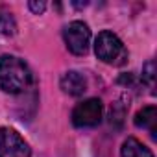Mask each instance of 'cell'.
<instances>
[{"label":"cell","instance_id":"cell-11","mask_svg":"<svg viewBox=\"0 0 157 157\" xmlns=\"http://www.w3.org/2000/svg\"><path fill=\"white\" fill-rule=\"evenodd\" d=\"M142 82H146L150 87H153V61H148L142 70Z\"/></svg>","mask_w":157,"mask_h":157},{"label":"cell","instance_id":"cell-3","mask_svg":"<svg viewBox=\"0 0 157 157\" xmlns=\"http://www.w3.org/2000/svg\"><path fill=\"white\" fill-rule=\"evenodd\" d=\"M104 105L100 98H87L80 102L72 111V124L76 128H94L100 124Z\"/></svg>","mask_w":157,"mask_h":157},{"label":"cell","instance_id":"cell-12","mask_svg":"<svg viewBox=\"0 0 157 157\" xmlns=\"http://www.w3.org/2000/svg\"><path fill=\"white\" fill-rule=\"evenodd\" d=\"M28 8H30L35 15H39V13H43V11H44L46 4H44V2H30V4H28Z\"/></svg>","mask_w":157,"mask_h":157},{"label":"cell","instance_id":"cell-9","mask_svg":"<svg viewBox=\"0 0 157 157\" xmlns=\"http://www.w3.org/2000/svg\"><path fill=\"white\" fill-rule=\"evenodd\" d=\"M17 30V24H15V19L10 11H0V32L4 35H13Z\"/></svg>","mask_w":157,"mask_h":157},{"label":"cell","instance_id":"cell-4","mask_svg":"<svg viewBox=\"0 0 157 157\" xmlns=\"http://www.w3.org/2000/svg\"><path fill=\"white\" fill-rule=\"evenodd\" d=\"M63 37H65V43H67V48L76 54V56H83L87 50H89V43H91V30L85 22L82 21H74L70 22L65 32H63Z\"/></svg>","mask_w":157,"mask_h":157},{"label":"cell","instance_id":"cell-1","mask_svg":"<svg viewBox=\"0 0 157 157\" xmlns=\"http://www.w3.org/2000/svg\"><path fill=\"white\" fill-rule=\"evenodd\" d=\"M32 83L28 65L17 56H0V89L10 94H19Z\"/></svg>","mask_w":157,"mask_h":157},{"label":"cell","instance_id":"cell-7","mask_svg":"<svg viewBox=\"0 0 157 157\" xmlns=\"http://www.w3.org/2000/svg\"><path fill=\"white\" fill-rule=\"evenodd\" d=\"M135 126L142 129H150L151 135L155 137V126H157V107L155 105H146L135 115Z\"/></svg>","mask_w":157,"mask_h":157},{"label":"cell","instance_id":"cell-10","mask_svg":"<svg viewBox=\"0 0 157 157\" xmlns=\"http://www.w3.org/2000/svg\"><path fill=\"white\" fill-rule=\"evenodd\" d=\"M126 111H128V104L124 100H118L117 104H113V107H111V124L117 122V126H120L124 122Z\"/></svg>","mask_w":157,"mask_h":157},{"label":"cell","instance_id":"cell-6","mask_svg":"<svg viewBox=\"0 0 157 157\" xmlns=\"http://www.w3.org/2000/svg\"><path fill=\"white\" fill-rule=\"evenodd\" d=\"M61 89L63 93L70 96H82L87 91V80L83 78V74L76 72V70H68L61 78Z\"/></svg>","mask_w":157,"mask_h":157},{"label":"cell","instance_id":"cell-8","mask_svg":"<svg viewBox=\"0 0 157 157\" xmlns=\"http://www.w3.org/2000/svg\"><path fill=\"white\" fill-rule=\"evenodd\" d=\"M122 157H153L151 150L146 148L139 139L135 137H128L122 144V150H120Z\"/></svg>","mask_w":157,"mask_h":157},{"label":"cell","instance_id":"cell-5","mask_svg":"<svg viewBox=\"0 0 157 157\" xmlns=\"http://www.w3.org/2000/svg\"><path fill=\"white\" fill-rule=\"evenodd\" d=\"M0 157H32V150L15 129L0 128Z\"/></svg>","mask_w":157,"mask_h":157},{"label":"cell","instance_id":"cell-2","mask_svg":"<svg viewBox=\"0 0 157 157\" xmlns=\"http://www.w3.org/2000/svg\"><path fill=\"white\" fill-rule=\"evenodd\" d=\"M94 54L100 61L107 65H124L128 59V50L124 43L109 30H104L98 33L94 43Z\"/></svg>","mask_w":157,"mask_h":157}]
</instances>
